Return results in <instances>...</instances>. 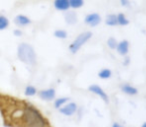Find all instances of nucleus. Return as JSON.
<instances>
[{
  "mask_svg": "<svg viewBox=\"0 0 146 127\" xmlns=\"http://www.w3.org/2000/svg\"><path fill=\"white\" fill-rule=\"evenodd\" d=\"M69 4H70V8L73 10L81 8L84 5V0H68Z\"/></svg>",
  "mask_w": 146,
  "mask_h": 127,
  "instance_id": "nucleus-18",
  "label": "nucleus"
},
{
  "mask_svg": "<svg viewBox=\"0 0 146 127\" xmlns=\"http://www.w3.org/2000/svg\"><path fill=\"white\" fill-rule=\"evenodd\" d=\"M64 20L68 25H74L78 22V15L75 11L68 10L64 14Z\"/></svg>",
  "mask_w": 146,
  "mask_h": 127,
  "instance_id": "nucleus-11",
  "label": "nucleus"
},
{
  "mask_svg": "<svg viewBox=\"0 0 146 127\" xmlns=\"http://www.w3.org/2000/svg\"><path fill=\"white\" fill-rule=\"evenodd\" d=\"M16 120L24 127H46L47 120L41 112L33 105L24 104L18 109Z\"/></svg>",
  "mask_w": 146,
  "mask_h": 127,
  "instance_id": "nucleus-1",
  "label": "nucleus"
},
{
  "mask_svg": "<svg viewBox=\"0 0 146 127\" xmlns=\"http://www.w3.org/2000/svg\"><path fill=\"white\" fill-rule=\"evenodd\" d=\"M111 127H126V126L123 124H120V123H118V122H113L111 125Z\"/></svg>",
  "mask_w": 146,
  "mask_h": 127,
  "instance_id": "nucleus-24",
  "label": "nucleus"
},
{
  "mask_svg": "<svg viewBox=\"0 0 146 127\" xmlns=\"http://www.w3.org/2000/svg\"><path fill=\"white\" fill-rule=\"evenodd\" d=\"M38 96L43 101H53L56 98V90L52 87L46 89H42V90L38 91Z\"/></svg>",
  "mask_w": 146,
  "mask_h": 127,
  "instance_id": "nucleus-7",
  "label": "nucleus"
},
{
  "mask_svg": "<svg viewBox=\"0 0 146 127\" xmlns=\"http://www.w3.org/2000/svg\"><path fill=\"white\" fill-rule=\"evenodd\" d=\"M88 91L91 93H93L94 95L98 96L99 98H101L105 103H109V97H108L107 93L105 92L103 88L98 84H91L88 87Z\"/></svg>",
  "mask_w": 146,
  "mask_h": 127,
  "instance_id": "nucleus-5",
  "label": "nucleus"
},
{
  "mask_svg": "<svg viewBox=\"0 0 146 127\" xmlns=\"http://www.w3.org/2000/svg\"><path fill=\"white\" fill-rule=\"evenodd\" d=\"M112 76V71L109 68H102L101 70L98 72V77L102 80H106V79L111 78Z\"/></svg>",
  "mask_w": 146,
  "mask_h": 127,
  "instance_id": "nucleus-15",
  "label": "nucleus"
},
{
  "mask_svg": "<svg viewBox=\"0 0 146 127\" xmlns=\"http://www.w3.org/2000/svg\"><path fill=\"white\" fill-rule=\"evenodd\" d=\"M14 23L18 27H26L31 24V19L28 16H26V15L18 14L15 16Z\"/></svg>",
  "mask_w": 146,
  "mask_h": 127,
  "instance_id": "nucleus-10",
  "label": "nucleus"
},
{
  "mask_svg": "<svg viewBox=\"0 0 146 127\" xmlns=\"http://www.w3.org/2000/svg\"><path fill=\"white\" fill-rule=\"evenodd\" d=\"M69 101H70V99L68 97H58V98H55L53 100V106H54L55 109H60Z\"/></svg>",
  "mask_w": 146,
  "mask_h": 127,
  "instance_id": "nucleus-13",
  "label": "nucleus"
},
{
  "mask_svg": "<svg viewBox=\"0 0 146 127\" xmlns=\"http://www.w3.org/2000/svg\"><path fill=\"white\" fill-rule=\"evenodd\" d=\"M53 6L57 11H62V12H66L71 9L68 0H54Z\"/></svg>",
  "mask_w": 146,
  "mask_h": 127,
  "instance_id": "nucleus-9",
  "label": "nucleus"
},
{
  "mask_svg": "<svg viewBox=\"0 0 146 127\" xmlns=\"http://www.w3.org/2000/svg\"><path fill=\"white\" fill-rule=\"evenodd\" d=\"M129 48H130L129 41L123 39V40H121V41H118V44H117V46H116L115 50L117 51V53L119 55L125 57V56H127L128 52H129Z\"/></svg>",
  "mask_w": 146,
  "mask_h": 127,
  "instance_id": "nucleus-8",
  "label": "nucleus"
},
{
  "mask_svg": "<svg viewBox=\"0 0 146 127\" xmlns=\"http://www.w3.org/2000/svg\"><path fill=\"white\" fill-rule=\"evenodd\" d=\"M120 89L121 91L126 95H129V96H135L138 93V89L136 88L135 86L129 84V83H124V84H121L120 86Z\"/></svg>",
  "mask_w": 146,
  "mask_h": 127,
  "instance_id": "nucleus-12",
  "label": "nucleus"
},
{
  "mask_svg": "<svg viewBox=\"0 0 146 127\" xmlns=\"http://www.w3.org/2000/svg\"><path fill=\"white\" fill-rule=\"evenodd\" d=\"M105 24L107 26H117V14H114V13H110L106 16L105 18Z\"/></svg>",
  "mask_w": 146,
  "mask_h": 127,
  "instance_id": "nucleus-14",
  "label": "nucleus"
},
{
  "mask_svg": "<svg viewBox=\"0 0 146 127\" xmlns=\"http://www.w3.org/2000/svg\"><path fill=\"white\" fill-rule=\"evenodd\" d=\"M13 33H14V35L17 37H20L21 35H22V31H21L20 29H15V30L13 31Z\"/></svg>",
  "mask_w": 146,
  "mask_h": 127,
  "instance_id": "nucleus-23",
  "label": "nucleus"
},
{
  "mask_svg": "<svg viewBox=\"0 0 146 127\" xmlns=\"http://www.w3.org/2000/svg\"><path fill=\"white\" fill-rule=\"evenodd\" d=\"M117 24L120 26H127L129 24V19L124 13H118L117 14Z\"/></svg>",
  "mask_w": 146,
  "mask_h": 127,
  "instance_id": "nucleus-16",
  "label": "nucleus"
},
{
  "mask_svg": "<svg viewBox=\"0 0 146 127\" xmlns=\"http://www.w3.org/2000/svg\"><path fill=\"white\" fill-rule=\"evenodd\" d=\"M38 93L37 91V88L33 85H27L24 89V94L28 97H32V96H35V95Z\"/></svg>",
  "mask_w": 146,
  "mask_h": 127,
  "instance_id": "nucleus-17",
  "label": "nucleus"
},
{
  "mask_svg": "<svg viewBox=\"0 0 146 127\" xmlns=\"http://www.w3.org/2000/svg\"><path fill=\"white\" fill-rule=\"evenodd\" d=\"M119 2L123 7H129L130 6V0H119Z\"/></svg>",
  "mask_w": 146,
  "mask_h": 127,
  "instance_id": "nucleus-22",
  "label": "nucleus"
},
{
  "mask_svg": "<svg viewBox=\"0 0 146 127\" xmlns=\"http://www.w3.org/2000/svg\"><path fill=\"white\" fill-rule=\"evenodd\" d=\"M91 37H92L91 31H83V32L79 33V34L75 37V39L69 44L68 49H69V51H70V53H72V54L77 53L78 51L82 48V46L85 45L86 43L91 39Z\"/></svg>",
  "mask_w": 146,
  "mask_h": 127,
  "instance_id": "nucleus-3",
  "label": "nucleus"
},
{
  "mask_svg": "<svg viewBox=\"0 0 146 127\" xmlns=\"http://www.w3.org/2000/svg\"><path fill=\"white\" fill-rule=\"evenodd\" d=\"M102 19H101V16L99 15V13H96V12H93V13H89L85 16L84 18V23L86 25H88L89 27H96L101 23Z\"/></svg>",
  "mask_w": 146,
  "mask_h": 127,
  "instance_id": "nucleus-6",
  "label": "nucleus"
},
{
  "mask_svg": "<svg viewBox=\"0 0 146 127\" xmlns=\"http://www.w3.org/2000/svg\"><path fill=\"white\" fill-rule=\"evenodd\" d=\"M9 26V19L4 15H0V31L7 29Z\"/></svg>",
  "mask_w": 146,
  "mask_h": 127,
  "instance_id": "nucleus-20",
  "label": "nucleus"
},
{
  "mask_svg": "<svg viewBox=\"0 0 146 127\" xmlns=\"http://www.w3.org/2000/svg\"><path fill=\"white\" fill-rule=\"evenodd\" d=\"M106 44H107L108 48H110L111 50H115L116 46H117V44H118V41H117V39L114 38V37H109V38L107 39V41H106Z\"/></svg>",
  "mask_w": 146,
  "mask_h": 127,
  "instance_id": "nucleus-21",
  "label": "nucleus"
},
{
  "mask_svg": "<svg viewBox=\"0 0 146 127\" xmlns=\"http://www.w3.org/2000/svg\"><path fill=\"white\" fill-rule=\"evenodd\" d=\"M128 63H129V57H128V56H125V60H124L123 64H124V65H128Z\"/></svg>",
  "mask_w": 146,
  "mask_h": 127,
  "instance_id": "nucleus-25",
  "label": "nucleus"
},
{
  "mask_svg": "<svg viewBox=\"0 0 146 127\" xmlns=\"http://www.w3.org/2000/svg\"><path fill=\"white\" fill-rule=\"evenodd\" d=\"M141 127H146V122H144L143 124L141 125Z\"/></svg>",
  "mask_w": 146,
  "mask_h": 127,
  "instance_id": "nucleus-26",
  "label": "nucleus"
},
{
  "mask_svg": "<svg viewBox=\"0 0 146 127\" xmlns=\"http://www.w3.org/2000/svg\"><path fill=\"white\" fill-rule=\"evenodd\" d=\"M17 57L24 64L34 66L37 61V55L32 45L29 43H20L17 47Z\"/></svg>",
  "mask_w": 146,
  "mask_h": 127,
  "instance_id": "nucleus-2",
  "label": "nucleus"
},
{
  "mask_svg": "<svg viewBox=\"0 0 146 127\" xmlns=\"http://www.w3.org/2000/svg\"><path fill=\"white\" fill-rule=\"evenodd\" d=\"M53 34H54V37H56V38H58V39H61V40L66 39L67 36H68V33H67V31L64 30V29H56Z\"/></svg>",
  "mask_w": 146,
  "mask_h": 127,
  "instance_id": "nucleus-19",
  "label": "nucleus"
},
{
  "mask_svg": "<svg viewBox=\"0 0 146 127\" xmlns=\"http://www.w3.org/2000/svg\"><path fill=\"white\" fill-rule=\"evenodd\" d=\"M59 112L62 115L67 117H71L73 115H75L78 111V105L73 101H69L67 102L64 106H62L60 109H58Z\"/></svg>",
  "mask_w": 146,
  "mask_h": 127,
  "instance_id": "nucleus-4",
  "label": "nucleus"
}]
</instances>
